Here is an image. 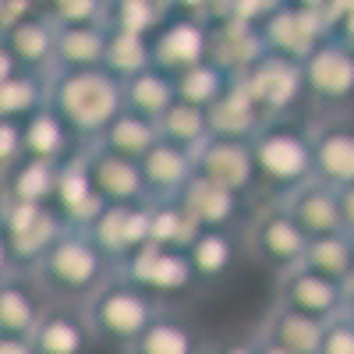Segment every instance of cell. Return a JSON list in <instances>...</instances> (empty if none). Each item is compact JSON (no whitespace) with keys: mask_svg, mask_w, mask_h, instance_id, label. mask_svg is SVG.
Wrapping results in <instances>:
<instances>
[{"mask_svg":"<svg viewBox=\"0 0 354 354\" xmlns=\"http://www.w3.org/2000/svg\"><path fill=\"white\" fill-rule=\"evenodd\" d=\"M259 192L266 198H287L294 188L315 177V149H312V124L298 121L294 113L270 117L252 138Z\"/></svg>","mask_w":354,"mask_h":354,"instance_id":"6da1fadb","label":"cell"},{"mask_svg":"<svg viewBox=\"0 0 354 354\" xmlns=\"http://www.w3.org/2000/svg\"><path fill=\"white\" fill-rule=\"evenodd\" d=\"M113 273L117 262L88 238V230L78 227H68L36 266V280L50 294V301L64 305H85Z\"/></svg>","mask_w":354,"mask_h":354,"instance_id":"7a4b0ae2","label":"cell"},{"mask_svg":"<svg viewBox=\"0 0 354 354\" xmlns=\"http://www.w3.org/2000/svg\"><path fill=\"white\" fill-rule=\"evenodd\" d=\"M50 106L71 124L82 145L100 142L110 121L124 110V82H117L110 71H53Z\"/></svg>","mask_w":354,"mask_h":354,"instance_id":"3957f363","label":"cell"},{"mask_svg":"<svg viewBox=\"0 0 354 354\" xmlns=\"http://www.w3.org/2000/svg\"><path fill=\"white\" fill-rule=\"evenodd\" d=\"M167 308L163 298L142 283L128 280L124 273H113L93 298L85 301V315L96 330V340L117 354H128V347L149 330V322Z\"/></svg>","mask_w":354,"mask_h":354,"instance_id":"277c9868","label":"cell"},{"mask_svg":"<svg viewBox=\"0 0 354 354\" xmlns=\"http://www.w3.org/2000/svg\"><path fill=\"white\" fill-rule=\"evenodd\" d=\"M68 230L64 216L53 205L39 202H11L4 198L0 209V248H4V270H25L36 273L39 259L50 252V245Z\"/></svg>","mask_w":354,"mask_h":354,"instance_id":"5b68a950","label":"cell"},{"mask_svg":"<svg viewBox=\"0 0 354 354\" xmlns=\"http://www.w3.org/2000/svg\"><path fill=\"white\" fill-rule=\"evenodd\" d=\"M245 248L255 262H262L270 273L280 277V273L294 270V266H301L305 248H308V234L290 216L283 198H266V205L245 227Z\"/></svg>","mask_w":354,"mask_h":354,"instance_id":"8992f818","label":"cell"},{"mask_svg":"<svg viewBox=\"0 0 354 354\" xmlns=\"http://www.w3.org/2000/svg\"><path fill=\"white\" fill-rule=\"evenodd\" d=\"M305 68V100L322 113L354 110V46L344 39H326Z\"/></svg>","mask_w":354,"mask_h":354,"instance_id":"52a82bcc","label":"cell"},{"mask_svg":"<svg viewBox=\"0 0 354 354\" xmlns=\"http://www.w3.org/2000/svg\"><path fill=\"white\" fill-rule=\"evenodd\" d=\"M117 273H124L128 280L142 283L145 290H153L156 298L170 301V298H185L198 287V273L188 259V252L181 248H163L156 241L142 245L138 252H131L121 266H117Z\"/></svg>","mask_w":354,"mask_h":354,"instance_id":"ba28073f","label":"cell"},{"mask_svg":"<svg viewBox=\"0 0 354 354\" xmlns=\"http://www.w3.org/2000/svg\"><path fill=\"white\" fill-rule=\"evenodd\" d=\"M238 78L245 82V88L255 96L266 117H287L305 100V68L298 61H290V57H280L270 50Z\"/></svg>","mask_w":354,"mask_h":354,"instance_id":"9c48e42d","label":"cell"},{"mask_svg":"<svg viewBox=\"0 0 354 354\" xmlns=\"http://www.w3.org/2000/svg\"><path fill=\"white\" fill-rule=\"evenodd\" d=\"M195 170H198V177H205V181H213V185H223L241 198L259 192L255 153H252V142H245V138L213 135L195 153Z\"/></svg>","mask_w":354,"mask_h":354,"instance_id":"30bf717a","label":"cell"},{"mask_svg":"<svg viewBox=\"0 0 354 354\" xmlns=\"http://www.w3.org/2000/svg\"><path fill=\"white\" fill-rule=\"evenodd\" d=\"M209 61V21L174 11L153 32V64L167 75H181Z\"/></svg>","mask_w":354,"mask_h":354,"instance_id":"8fae6325","label":"cell"},{"mask_svg":"<svg viewBox=\"0 0 354 354\" xmlns=\"http://www.w3.org/2000/svg\"><path fill=\"white\" fill-rule=\"evenodd\" d=\"M273 301L290 305L298 312H308L322 322H330L333 315L347 312V283L330 280L308 266H294V270L277 277V290H273Z\"/></svg>","mask_w":354,"mask_h":354,"instance_id":"7c38bea8","label":"cell"},{"mask_svg":"<svg viewBox=\"0 0 354 354\" xmlns=\"http://www.w3.org/2000/svg\"><path fill=\"white\" fill-rule=\"evenodd\" d=\"M153 202H135V205H103V213L93 220L88 238H93L117 266L131 252L153 241Z\"/></svg>","mask_w":354,"mask_h":354,"instance_id":"4fadbf2b","label":"cell"},{"mask_svg":"<svg viewBox=\"0 0 354 354\" xmlns=\"http://www.w3.org/2000/svg\"><path fill=\"white\" fill-rule=\"evenodd\" d=\"M262 39H266V50L270 53H280V57H290V61L305 64L308 57L330 39V28H326L319 11L283 4L262 25Z\"/></svg>","mask_w":354,"mask_h":354,"instance_id":"5bb4252c","label":"cell"},{"mask_svg":"<svg viewBox=\"0 0 354 354\" xmlns=\"http://www.w3.org/2000/svg\"><path fill=\"white\" fill-rule=\"evenodd\" d=\"M50 305L53 301L36 273L4 270L0 277V337H32Z\"/></svg>","mask_w":354,"mask_h":354,"instance_id":"9a60e30c","label":"cell"},{"mask_svg":"<svg viewBox=\"0 0 354 354\" xmlns=\"http://www.w3.org/2000/svg\"><path fill=\"white\" fill-rule=\"evenodd\" d=\"M312 149H315V177L333 188L354 185V117L326 113L312 124Z\"/></svg>","mask_w":354,"mask_h":354,"instance_id":"2e32d148","label":"cell"},{"mask_svg":"<svg viewBox=\"0 0 354 354\" xmlns=\"http://www.w3.org/2000/svg\"><path fill=\"white\" fill-rule=\"evenodd\" d=\"M85 163L93 174V185L106 205H135V202H153L149 185L142 174V160L117 156L103 145H85Z\"/></svg>","mask_w":354,"mask_h":354,"instance_id":"e0dca14e","label":"cell"},{"mask_svg":"<svg viewBox=\"0 0 354 354\" xmlns=\"http://www.w3.org/2000/svg\"><path fill=\"white\" fill-rule=\"evenodd\" d=\"M32 344L39 354H93V347H100L93 322L85 315V305H64V301H53L46 308L32 333Z\"/></svg>","mask_w":354,"mask_h":354,"instance_id":"ac0fdd59","label":"cell"},{"mask_svg":"<svg viewBox=\"0 0 354 354\" xmlns=\"http://www.w3.org/2000/svg\"><path fill=\"white\" fill-rule=\"evenodd\" d=\"M103 198L93 185V174H88L85 163V145L82 153H75L71 160L61 163V174H57V192H53V209L64 216L68 227H93V220L103 213Z\"/></svg>","mask_w":354,"mask_h":354,"instance_id":"d6986e66","label":"cell"},{"mask_svg":"<svg viewBox=\"0 0 354 354\" xmlns=\"http://www.w3.org/2000/svg\"><path fill=\"white\" fill-rule=\"evenodd\" d=\"M57 32H61V25H57L46 11H39V15H28V18L8 25L4 36H0V46H4L21 68L53 75L57 71Z\"/></svg>","mask_w":354,"mask_h":354,"instance_id":"ffe728a7","label":"cell"},{"mask_svg":"<svg viewBox=\"0 0 354 354\" xmlns=\"http://www.w3.org/2000/svg\"><path fill=\"white\" fill-rule=\"evenodd\" d=\"M262 53H266V39L259 25L234 15H223L209 25V61L227 68L234 78L245 75Z\"/></svg>","mask_w":354,"mask_h":354,"instance_id":"44dd1931","label":"cell"},{"mask_svg":"<svg viewBox=\"0 0 354 354\" xmlns=\"http://www.w3.org/2000/svg\"><path fill=\"white\" fill-rule=\"evenodd\" d=\"M283 205L290 209V216L298 220V227L308 234V238H322V234H337L347 230L344 227V209H340V188L319 181H305L301 188H294Z\"/></svg>","mask_w":354,"mask_h":354,"instance_id":"7402d4cb","label":"cell"},{"mask_svg":"<svg viewBox=\"0 0 354 354\" xmlns=\"http://www.w3.org/2000/svg\"><path fill=\"white\" fill-rule=\"evenodd\" d=\"M142 174H145V185H149L153 202L156 198H177L192 185V177L198 174L195 170V153L160 138L153 149L142 156Z\"/></svg>","mask_w":354,"mask_h":354,"instance_id":"603a6c76","label":"cell"},{"mask_svg":"<svg viewBox=\"0 0 354 354\" xmlns=\"http://www.w3.org/2000/svg\"><path fill=\"white\" fill-rule=\"evenodd\" d=\"M181 205L192 213V220L202 227V230H230L234 223L241 220V195H234L230 188L223 185H213L205 177H192V185L177 195Z\"/></svg>","mask_w":354,"mask_h":354,"instance_id":"cb8c5ba5","label":"cell"},{"mask_svg":"<svg viewBox=\"0 0 354 354\" xmlns=\"http://www.w3.org/2000/svg\"><path fill=\"white\" fill-rule=\"evenodd\" d=\"M322 330H326V322H322V319L273 301V308L262 315L255 333H262L266 340H273V344H280V347H287L294 354H319Z\"/></svg>","mask_w":354,"mask_h":354,"instance_id":"d4e9b609","label":"cell"},{"mask_svg":"<svg viewBox=\"0 0 354 354\" xmlns=\"http://www.w3.org/2000/svg\"><path fill=\"white\" fill-rule=\"evenodd\" d=\"M21 131H25V156L64 163L75 153H82L78 135L71 131V124L53 106H46V110L32 113L28 121H21Z\"/></svg>","mask_w":354,"mask_h":354,"instance_id":"484cf974","label":"cell"},{"mask_svg":"<svg viewBox=\"0 0 354 354\" xmlns=\"http://www.w3.org/2000/svg\"><path fill=\"white\" fill-rule=\"evenodd\" d=\"M270 121L262 113V106L255 103V96L245 88L241 78H234V85L220 96V103L209 110V124H213V135H223V138H245L252 142L255 131Z\"/></svg>","mask_w":354,"mask_h":354,"instance_id":"4316f807","label":"cell"},{"mask_svg":"<svg viewBox=\"0 0 354 354\" xmlns=\"http://www.w3.org/2000/svg\"><path fill=\"white\" fill-rule=\"evenodd\" d=\"M128 354H205V344L181 312L163 308L149 330L128 347Z\"/></svg>","mask_w":354,"mask_h":354,"instance_id":"83f0119b","label":"cell"},{"mask_svg":"<svg viewBox=\"0 0 354 354\" xmlns=\"http://www.w3.org/2000/svg\"><path fill=\"white\" fill-rule=\"evenodd\" d=\"M50 85L53 75L46 71H15L8 78H0V117L4 121H28L32 113L50 106Z\"/></svg>","mask_w":354,"mask_h":354,"instance_id":"f1b7e54d","label":"cell"},{"mask_svg":"<svg viewBox=\"0 0 354 354\" xmlns=\"http://www.w3.org/2000/svg\"><path fill=\"white\" fill-rule=\"evenodd\" d=\"M106 25H61L57 32V71H93L106 57Z\"/></svg>","mask_w":354,"mask_h":354,"instance_id":"f546056e","label":"cell"},{"mask_svg":"<svg viewBox=\"0 0 354 354\" xmlns=\"http://www.w3.org/2000/svg\"><path fill=\"white\" fill-rule=\"evenodd\" d=\"M160 138H163L160 121H153L145 113H135V110H121L110 121V128L100 135V142H93V145H103V149H110L117 156H128V160H142Z\"/></svg>","mask_w":354,"mask_h":354,"instance_id":"4dcf8cb0","label":"cell"},{"mask_svg":"<svg viewBox=\"0 0 354 354\" xmlns=\"http://www.w3.org/2000/svg\"><path fill=\"white\" fill-rule=\"evenodd\" d=\"M57 174H61V163L25 156L18 167H11V170L4 174V198H11V202H39V205H53Z\"/></svg>","mask_w":354,"mask_h":354,"instance_id":"1f68e13d","label":"cell"},{"mask_svg":"<svg viewBox=\"0 0 354 354\" xmlns=\"http://www.w3.org/2000/svg\"><path fill=\"white\" fill-rule=\"evenodd\" d=\"M174 103H177V82H174V75H167L160 68H149L124 82V110H135V113H145L153 121H160Z\"/></svg>","mask_w":354,"mask_h":354,"instance_id":"d6a6232c","label":"cell"},{"mask_svg":"<svg viewBox=\"0 0 354 354\" xmlns=\"http://www.w3.org/2000/svg\"><path fill=\"white\" fill-rule=\"evenodd\" d=\"M149 68H156L153 64V36L124 32V28H110L103 71H110L117 82H128V78L149 71Z\"/></svg>","mask_w":354,"mask_h":354,"instance_id":"836d02e7","label":"cell"},{"mask_svg":"<svg viewBox=\"0 0 354 354\" xmlns=\"http://www.w3.org/2000/svg\"><path fill=\"white\" fill-rule=\"evenodd\" d=\"M301 266H308V270L330 277V280L347 283L351 280V266H354V234L351 230H337V234H322V238H308Z\"/></svg>","mask_w":354,"mask_h":354,"instance_id":"e575fe53","label":"cell"},{"mask_svg":"<svg viewBox=\"0 0 354 354\" xmlns=\"http://www.w3.org/2000/svg\"><path fill=\"white\" fill-rule=\"evenodd\" d=\"M174 82H177V100L181 103L213 110L220 103V96L234 85V75L227 68H220L216 61H202V64H195L181 75H174Z\"/></svg>","mask_w":354,"mask_h":354,"instance_id":"d590c367","label":"cell"},{"mask_svg":"<svg viewBox=\"0 0 354 354\" xmlns=\"http://www.w3.org/2000/svg\"><path fill=\"white\" fill-rule=\"evenodd\" d=\"M188 259L198 273V283H220L234 270L238 248H234L230 230H202L188 248Z\"/></svg>","mask_w":354,"mask_h":354,"instance_id":"8d00e7d4","label":"cell"},{"mask_svg":"<svg viewBox=\"0 0 354 354\" xmlns=\"http://www.w3.org/2000/svg\"><path fill=\"white\" fill-rule=\"evenodd\" d=\"M160 135H163V142H174V145H181V149L198 153L202 145L213 138L209 110H202V106H192V103H181V100H177V103L160 117Z\"/></svg>","mask_w":354,"mask_h":354,"instance_id":"74e56055","label":"cell"},{"mask_svg":"<svg viewBox=\"0 0 354 354\" xmlns=\"http://www.w3.org/2000/svg\"><path fill=\"white\" fill-rule=\"evenodd\" d=\"M174 11H177V0H110L106 28H124V32L153 36Z\"/></svg>","mask_w":354,"mask_h":354,"instance_id":"f35d334b","label":"cell"},{"mask_svg":"<svg viewBox=\"0 0 354 354\" xmlns=\"http://www.w3.org/2000/svg\"><path fill=\"white\" fill-rule=\"evenodd\" d=\"M149 209H153V241L163 248L188 252L192 241L202 234V227L192 220V213L181 205V198H156Z\"/></svg>","mask_w":354,"mask_h":354,"instance_id":"ab89813d","label":"cell"},{"mask_svg":"<svg viewBox=\"0 0 354 354\" xmlns=\"http://www.w3.org/2000/svg\"><path fill=\"white\" fill-rule=\"evenodd\" d=\"M57 25H106L110 0H43Z\"/></svg>","mask_w":354,"mask_h":354,"instance_id":"60d3db41","label":"cell"},{"mask_svg":"<svg viewBox=\"0 0 354 354\" xmlns=\"http://www.w3.org/2000/svg\"><path fill=\"white\" fill-rule=\"evenodd\" d=\"M319 354H354V315L351 312H340L326 322Z\"/></svg>","mask_w":354,"mask_h":354,"instance_id":"b9f144b4","label":"cell"},{"mask_svg":"<svg viewBox=\"0 0 354 354\" xmlns=\"http://www.w3.org/2000/svg\"><path fill=\"white\" fill-rule=\"evenodd\" d=\"M25 160V131L21 121H4L0 117V174H8Z\"/></svg>","mask_w":354,"mask_h":354,"instance_id":"7bdbcfd3","label":"cell"},{"mask_svg":"<svg viewBox=\"0 0 354 354\" xmlns=\"http://www.w3.org/2000/svg\"><path fill=\"white\" fill-rule=\"evenodd\" d=\"M322 21L330 28V39L354 43V0H330L322 8Z\"/></svg>","mask_w":354,"mask_h":354,"instance_id":"ee69618b","label":"cell"},{"mask_svg":"<svg viewBox=\"0 0 354 354\" xmlns=\"http://www.w3.org/2000/svg\"><path fill=\"white\" fill-rule=\"evenodd\" d=\"M283 4H287V0H227V15L245 18V21H252V25L262 28Z\"/></svg>","mask_w":354,"mask_h":354,"instance_id":"f6af8a7d","label":"cell"},{"mask_svg":"<svg viewBox=\"0 0 354 354\" xmlns=\"http://www.w3.org/2000/svg\"><path fill=\"white\" fill-rule=\"evenodd\" d=\"M205 354H259V340L255 333L252 337H234V340H220V344H209Z\"/></svg>","mask_w":354,"mask_h":354,"instance_id":"bcb514c9","label":"cell"},{"mask_svg":"<svg viewBox=\"0 0 354 354\" xmlns=\"http://www.w3.org/2000/svg\"><path fill=\"white\" fill-rule=\"evenodd\" d=\"M0 354H39L32 337H0Z\"/></svg>","mask_w":354,"mask_h":354,"instance_id":"7dc6e473","label":"cell"},{"mask_svg":"<svg viewBox=\"0 0 354 354\" xmlns=\"http://www.w3.org/2000/svg\"><path fill=\"white\" fill-rule=\"evenodd\" d=\"M340 209H344V227L354 234V185L340 188Z\"/></svg>","mask_w":354,"mask_h":354,"instance_id":"c3c4849f","label":"cell"},{"mask_svg":"<svg viewBox=\"0 0 354 354\" xmlns=\"http://www.w3.org/2000/svg\"><path fill=\"white\" fill-rule=\"evenodd\" d=\"M255 340H259V354H294V351H287V347H280L273 340H266L262 333H255Z\"/></svg>","mask_w":354,"mask_h":354,"instance_id":"681fc988","label":"cell"},{"mask_svg":"<svg viewBox=\"0 0 354 354\" xmlns=\"http://www.w3.org/2000/svg\"><path fill=\"white\" fill-rule=\"evenodd\" d=\"M287 4H294V8H308V11H319V15H322V8H326L330 0H287Z\"/></svg>","mask_w":354,"mask_h":354,"instance_id":"f907efd6","label":"cell"},{"mask_svg":"<svg viewBox=\"0 0 354 354\" xmlns=\"http://www.w3.org/2000/svg\"><path fill=\"white\" fill-rule=\"evenodd\" d=\"M347 312L354 315V283H347Z\"/></svg>","mask_w":354,"mask_h":354,"instance_id":"816d5d0a","label":"cell"},{"mask_svg":"<svg viewBox=\"0 0 354 354\" xmlns=\"http://www.w3.org/2000/svg\"><path fill=\"white\" fill-rule=\"evenodd\" d=\"M347 283H354V266H351V280H347Z\"/></svg>","mask_w":354,"mask_h":354,"instance_id":"f5cc1de1","label":"cell"},{"mask_svg":"<svg viewBox=\"0 0 354 354\" xmlns=\"http://www.w3.org/2000/svg\"><path fill=\"white\" fill-rule=\"evenodd\" d=\"M205 347H209V344H205Z\"/></svg>","mask_w":354,"mask_h":354,"instance_id":"db71d44e","label":"cell"},{"mask_svg":"<svg viewBox=\"0 0 354 354\" xmlns=\"http://www.w3.org/2000/svg\"><path fill=\"white\" fill-rule=\"evenodd\" d=\"M351 46H354V43H351Z\"/></svg>","mask_w":354,"mask_h":354,"instance_id":"11a10c76","label":"cell"}]
</instances>
